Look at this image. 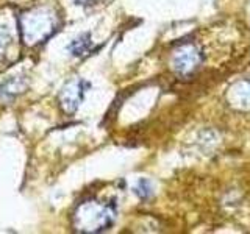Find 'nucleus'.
<instances>
[{
	"mask_svg": "<svg viewBox=\"0 0 250 234\" xmlns=\"http://www.w3.org/2000/svg\"><path fill=\"white\" fill-rule=\"evenodd\" d=\"M91 35L89 33H83L82 36H78L74 39L72 42L69 44V52L74 55V57H82L86 52L91 49Z\"/></svg>",
	"mask_w": 250,
	"mask_h": 234,
	"instance_id": "nucleus-7",
	"label": "nucleus"
},
{
	"mask_svg": "<svg viewBox=\"0 0 250 234\" xmlns=\"http://www.w3.org/2000/svg\"><path fill=\"white\" fill-rule=\"evenodd\" d=\"M58 30V18L50 8L35 6L19 16V31L23 44L38 45L45 42Z\"/></svg>",
	"mask_w": 250,
	"mask_h": 234,
	"instance_id": "nucleus-2",
	"label": "nucleus"
},
{
	"mask_svg": "<svg viewBox=\"0 0 250 234\" xmlns=\"http://www.w3.org/2000/svg\"><path fill=\"white\" fill-rule=\"evenodd\" d=\"M91 88V84L84 80H72L69 81L62 91L60 92V105L62 108V111L67 114H74L78 106L82 105V101L84 98V94Z\"/></svg>",
	"mask_w": 250,
	"mask_h": 234,
	"instance_id": "nucleus-4",
	"label": "nucleus"
},
{
	"mask_svg": "<svg viewBox=\"0 0 250 234\" xmlns=\"http://www.w3.org/2000/svg\"><path fill=\"white\" fill-rule=\"evenodd\" d=\"M202 62V53L194 44H182L172 52L170 69L180 77L191 75Z\"/></svg>",
	"mask_w": 250,
	"mask_h": 234,
	"instance_id": "nucleus-3",
	"label": "nucleus"
},
{
	"mask_svg": "<svg viewBox=\"0 0 250 234\" xmlns=\"http://www.w3.org/2000/svg\"><path fill=\"white\" fill-rule=\"evenodd\" d=\"M75 2L78 3V5H89V3H94L96 0H75Z\"/></svg>",
	"mask_w": 250,
	"mask_h": 234,
	"instance_id": "nucleus-10",
	"label": "nucleus"
},
{
	"mask_svg": "<svg viewBox=\"0 0 250 234\" xmlns=\"http://www.w3.org/2000/svg\"><path fill=\"white\" fill-rule=\"evenodd\" d=\"M230 106L239 111H250V80H241L234 83L227 92Z\"/></svg>",
	"mask_w": 250,
	"mask_h": 234,
	"instance_id": "nucleus-5",
	"label": "nucleus"
},
{
	"mask_svg": "<svg viewBox=\"0 0 250 234\" xmlns=\"http://www.w3.org/2000/svg\"><path fill=\"white\" fill-rule=\"evenodd\" d=\"M25 88H27L25 80H22V78H19V77H16V78L11 77V80L3 83V86L0 88V98L11 100L18 96V94L25 91Z\"/></svg>",
	"mask_w": 250,
	"mask_h": 234,
	"instance_id": "nucleus-6",
	"label": "nucleus"
},
{
	"mask_svg": "<svg viewBox=\"0 0 250 234\" xmlns=\"http://www.w3.org/2000/svg\"><path fill=\"white\" fill-rule=\"evenodd\" d=\"M135 192L138 194V197L141 200L150 198V195H152V184H150V181L146 179V178H141L139 181H138V186L135 187Z\"/></svg>",
	"mask_w": 250,
	"mask_h": 234,
	"instance_id": "nucleus-8",
	"label": "nucleus"
},
{
	"mask_svg": "<svg viewBox=\"0 0 250 234\" xmlns=\"http://www.w3.org/2000/svg\"><path fill=\"white\" fill-rule=\"evenodd\" d=\"M11 42V35L6 30V27H0V52H5V49Z\"/></svg>",
	"mask_w": 250,
	"mask_h": 234,
	"instance_id": "nucleus-9",
	"label": "nucleus"
},
{
	"mask_svg": "<svg viewBox=\"0 0 250 234\" xmlns=\"http://www.w3.org/2000/svg\"><path fill=\"white\" fill-rule=\"evenodd\" d=\"M116 203L88 198L78 206L74 213V228L78 233H102L114 223Z\"/></svg>",
	"mask_w": 250,
	"mask_h": 234,
	"instance_id": "nucleus-1",
	"label": "nucleus"
}]
</instances>
